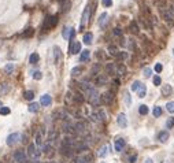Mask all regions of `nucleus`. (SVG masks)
Listing matches in <instances>:
<instances>
[{
    "label": "nucleus",
    "instance_id": "f257e3e1",
    "mask_svg": "<svg viewBox=\"0 0 174 163\" xmlns=\"http://www.w3.org/2000/svg\"><path fill=\"white\" fill-rule=\"evenodd\" d=\"M159 11H160V14L162 16L165 18V21L167 23H170V25H173L174 23V6H165V7L159 8Z\"/></svg>",
    "mask_w": 174,
    "mask_h": 163
},
{
    "label": "nucleus",
    "instance_id": "f03ea898",
    "mask_svg": "<svg viewBox=\"0 0 174 163\" xmlns=\"http://www.w3.org/2000/svg\"><path fill=\"white\" fill-rule=\"evenodd\" d=\"M56 25H58V16L56 15H49L45 18V21H44V26H43V30L47 32L48 29H51V28H55Z\"/></svg>",
    "mask_w": 174,
    "mask_h": 163
},
{
    "label": "nucleus",
    "instance_id": "7ed1b4c3",
    "mask_svg": "<svg viewBox=\"0 0 174 163\" xmlns=\"http://www.w3.org/2000/svg\"><path fill=\"white\" fill-rule=\"evenodd\" d=\"M87 95H88V100H89V103H91L92 106H97V104H99L100 96H99V93H97V91H96L95 88H92Z\"/></svg>",
    "mask_w": 174,
    "mask_h": 163
},
{
    "label": "nucleus",
    "instance_id": "20e7f679",
    "mask_svg": "<svg viewBox=\"0 0 174 163\" xmlns=\"http://www.w3.org/2000/svg\"><path fill=\"white\" fill-rule=\"evenodd\" d=\"M40 151L37 149V147L34 145V144H30L29 145V148H28V156L30 158V159H33V160H37L40 158Z\"/></svg>",
    "mask_w": 174,
    "mask_h": 163
},
{
    "label": "nucleus",
    "instance_id": "39448f33",
    "mask_svg": "<svg viewBox=\"0 0 174 163\" xmlns=\"http://www.w3.org/2000/svg\"><path fill=\"white\" fill-rule=\"evenodd\" d=\"M12 158H14V160H15L16 163H26V158H28V155L25 154L24 149H18V151L14 152Z\"/></svg>",
    "mask_w": 174,
    "mask_h": 163
},
{
    "label": "nucleus",
    "instance_id": "423d86ee",
    "mask_svg": "<svg viewBox=\"0 0 174 163\" xmlns=\"http://www.w3.org/2000/svg\"><path fill=\"white\" fill-rule=\"evenodd\" d=\"M19 139H21V134H19V133H11L7 137L6 143H7L8 147H12V145H15L16 143L19 141Z\"/></svg>",
    "mask_w": 174,
    "mask_h": 163
},
{
    "label": "nucleus",
    "instance_id": "0eeeda50",
    "mask_svg": "<svg viewBox=\"0 0 174 163\" xmlns=\"http://www.w3.org/2000/svg\"><path fill=\"white\" fill-rule=\"evenodd\" d=\"M100 100H102V103L103 104H110L111 101L114 100V96H112V92H104L102 96H100Z\"/></svg>",
    "mask_w": 174,
    "mask_h": 163
},
{
    "label": "nucleus",
    "instance_id": "6e6552de",
    "mask_svg": "<svg viewBox=\"0 0 174 163\" xmlns=\"http://www.w3.org/2000/svg\"><path fill=\"white\" fill-rule=\"evenodd\" d=\"M117 124H118V126H121V128H126L127 126V118L123 112H119L118 114V116H117Z\"/></svg>",
    "mask_w": 174,
    "mask_h": 163
},
{
    "label": "nucleus",
    "instance_id": "1a4fd4ad",
    "mask_svg": "<svg viewBox=\"0 0 174 163\" xmlns=\"http://www.w3.org/2000/svg\"><path fill=\"white\" fill-rule=\"evenodd\" d=\"M81 52V43L79 41H73L70 44V54L71 55H77Z\"/></svg>",
    "mask_w": 174,
    "mask_h": 163
},
{
    "label": "nucleus",
    "instance_id": "9d476101",
    "mask_svg": "<svg viewBox=\"0 0 174 163\" xmlns=\"http://www.w3.org/2000/svg\"><path fill=\"white\" fill-rule=\"evenodd\" d=\"M114 147H115V151H117V152H122V149L125 148V140L122 139V137L115 139V144H114Z\"/></svg>",
    "mask_w": 174,
    "mask_h": 163
},
{
    "label": "nucleus",
    "instance_id": "9b49d317",
    "mask_svg": "<svg viewBox=\"0 0 174 163\" xmlns=\"http://www.w3.org/2000/svg\"><path fill=\"white\" fill-rule=\"evenodd\" d=\"M89 14H91V7L87 6L85 10H84V12H82V21H81V29H84V26H85V23L88 22V18H89Z\"/></svg>",
    "mask_w": 174,
    "mask_h": 163
},
{
    "label": "nucleus",
    "instance_id": "f8f14e48",
    "mask_svg": "<svg viewBox=\"0 0 174 163\" xmlns=\"http://www.w3.org/2000/svg\"><path fill=\"white\" fill-rule=\"evenodd\" d=\"M51 103H52V99H51V96L49 95H43L41 96V99H40V104L41 106H44V107H47V106H51Z\"/></svg>",
    "mask_w": 174,
    "mask_h": 163
},
{
    "label": "nucleus",
    "instance_id": "ddd939ff",
    "mask_svg": "<svg viewBox=\"0 0 174 163\" xmlns=\"http://www.w3.org/2000/svg\"><path fill=\"white\" fill-rule=\"evenodd\" d=\"M171 92H173V88H171V85H169V84L162 85V88H160V93H162V96H170Z\"/></svg>",
    "mask_w": 174,
    "mask_h": 163
},
{
    "label": "nucleus",
    "instance_id": "4468645a",
    "mask_svg": "<svg viewBox=\"0 0 174 163\" xmlns=\"http://www.w3.org/2000/svg\"><path fill=\"white\" fill-rule=\"evenodd\" d=\"M106 82H107V77H106V76H103V74L96 76V78H95V84L96 85L103 86V85H106Z\"/></svg>",
    "mask_w": 174,
    "mask_h": 163
},
{
    "label": "nucleus",
    "instance_id": "2eb2a0df",
    "mask_svg": "<svg viewBox=\"0 0 174 163\" xmlns=\"http://www.w3.org/2000/svg\"><path fill=\"white\" fill-rule=\"evenodd\" d=\"M60 56H62L60 48L55 45L54 47V62H55V64H58V63L60 62Z\"/></svg>",
    "mask_w": 174,
    "mask_h": 163
},
{
    "label": "nucleus",
    "instance_id": "dca6fc26",
    "mask_svg": "<svg viewBox=\"0 0 174 163\" xmlns=\"http://www.w3.org/2000/svg\"><path fill=\"white\" fill-rule=\"evenodd\" d=\"M106 71L111 74V76H114V74H117V67H115V63H107L106 64Z\"/></svg>",
    "mask_w": 174,
    "mask_h": 163
},
{
    "label": "nucleus",
    "instance_id": "f3484780",
    "mask_svg": "<svg viewBox=\"0 0 174 163\" xmlns=\"http://www.w3.org/2000/svg\"><path fill=\"white\" fill-rule=\"evenodd\" d=\"M136 92H137V95H139V97H140V99L145 97V95H147V86L144 85V84H141V85H140V88H139Z\"/></svg>",
    "mask_w": 174,
    "mask_h": 163
},
{
    "label": "nucleus",
    "instance_id": "a211bd4d",
    "mask_svg": "<svg viewBox=\"0 0 174 163\" xmlns=\"http://www.w3.org/2000/svg\"><path fill=\"white\" fill-rule=\"evenodd\" d=\"M115 67H117V74H119V76H125L126 74V67L122 63H117Z\"/></svg>",
    "mask_w": 174,
    "mask_h": 163
},
{
    "label": "nucleus",
    "instance_id": "6ab92c4d",
    "mask_svg": "<svg viewBox=\"0 0 174 163\" xmlns=\"http://www.w3.org/2000/svg\"><path fill=\"white\" fill-rule=\"evenodd\" d=\"M107 18H108V14H107V12H103V14L100 15V18H99V26H100V28H104V26H106Z\"/></svg>",
    "mask_w": 174,
    "mask_h": 163
},
{
    "label": "nucleus",
    "instance_id": "aec40b11",
    "mask_svg": "<svg viewBox=\"0 0 174 163\" xmlns=\"http://www.w3.org/2000/svg\"><path fill=\"white\" fill-rule=\"evenodd\" d=\"M40 60V55L37 52H33L30 56H29V63L30 64H36V63H39Z\"/></svg>",
    "mask_w": 174,
    "mask_h": 163
},
{
    "label": "nucleus",
    "instance_id": "412c9836",
    "mask_svg": "<svg viewBox=\"0 0 174 163\" xmlns=\"http://www.w3.org/2000/svg\"><path fill=\"white\" fill-rule=\"evenodd\" d=\"M92 39H93V34H92L91 32H88V33H85V34H84V39H82V41H84L87 45H89V44L92 43Z\"/></svg>",
    "mask_w": 174,
    "mask_h": 163
},
{
    "label": "nucleus",
    "instance_id": "4be33fe9",
    "mask_svg": "<svg viewBox=\"0 0 174 163\" xmlns=\"http://www.w3.org/2000/svg\"><path fill=\"white\" fill-rule=\"evenodd\" d=\"M158 139H159V141H162V143H166L167 140H169V132H166V130L160 132L158 134Z\"/></svg>",
    "mask_w": 174,
    "mask_h": 163
},
{
    "label": "nucleus",
    "instance_id": "5701e85b",
    "mask_svg": "<svg viewBox=\"0 0 174 163\" xmlns=\"http://www.w3.org/2000/svg\"><path fill=\"white\" fill-rule=\"evenodd\" d=\"M129 29H130V32H132L133 34H139V25H137V22H136V21H132V22H130Z\"/></svg>",
    "mask_w": 174,
    "mask_h": 163
},
{
    "label": "nucleus",
    "instance_id": "b1692460",
    "mask_svg": "<svg viewBox=\"0 0 174 163\" xmlns=\"http://www.w3.org/2000/svg\"><path fill=\"white\" fill-rule=\"evenodd\" d=\"M28 110H29V112H37L40 110V103H30Z\"/></svg>",
    "mask_w": 174,
    "mask_h": 163
},
{
    "label": "nucleus",
    "instance_id": "393cba45",
    "mask_svg": "<svg viewBox=\"0 0 174 163\" xmlns=\"http://www.w3.org/2000/svg\"><path fill=\"white\" fill-rule=\"evenodd\" d=\"M107 154H108V145L106 144V145H103V147H102V148H100V149H99V152H97V155L100 156V158H104V156L107 155Z\"/></svg>",
    "mask_w": 174,
    "mask_h": 163
},
{
    "label": "nucleus",
    "instance_id": "a878e982",
    "mask_svg": "<svg viewBox=\"0 0 174 163\" xmlns=\"http://www.w3.org/2000/svg\"><path fill=\"white\" fill-rule=\"evenodd\" d=\"M89 51L88 49H85L84 52H81V56H79V62H88L89 60Z\"/></svg>",
    "mask_w": 174,
    "mask_h": 163
},
{
    "label": "nucleus",
    "instance_id": "bb28decb",
    "mask_svg": "<svg viewBox=\"0 0 174 163\" xmlns=\"http://www.w3.org/2000/svg\"><path fill=\"white\" fill-rule=\"evenodd\" d=\"M81 73H82V67L81 66H77V67H73L71 69V76L73 77H78Z\"/></svg>",
    "mask_w": 174,
    "mask_h": 163
},
{
    "label": "nucleus",
    "instance_id": "cd10ccee",
    "mask_svg": "<svg viewBox=\"0 0 174 163\" xmlns=\"http://www.w3.org/2000/svg\"><path fill=\"white\" fill-rule=\"evenodd\" d=\"M74 148H76V151H84V149H87L88 145L84 143V141H79V143H77L76 145H74Z\"/></svg>",
    "mask_w": 174,
    "mask_h": 163
},
{
    "label": "nucleus",
    "instance_id": "c85d7f7f",
    "mask_svg": "<svg viewBox=\"0 0 174 163\" xmlns=\"http://www.w3.org/2000/svg\"><path fill=\"white\" fill-rule=\"evenodd\" d=\"M85 128H87V126H85V124H84V122H78V124H76L74 125V129H76V130H77V132H85Z\"/></svg>",
    "mask_w": 174,
    "mask_h": 163
},
{
    "label": "nucleus",
    "instance_id": "c756f323",
    "mask_svg": "<svg viewBox=\"0 0 174 163\" xmlns=\"http://www.w3.org/2000/svg\"><path fill=\"white\" fill-rule=\"evenodd\" d=\"M91 160V156H78L76 159V163H89Z\"/></svg>",
    "mask_w": 174,
    "mask_h": 163
},
{
    "label": "nucleus",
    "instance_id": "7c9ffc66",
    "mask_svg": "<svg viewBox=\"0 0 174 163\" xmlns=\"http://www.w3.org/2000/svg\"><path fill=\"white\" fill-rule=\"evenodd\" d=\"M24 97L26 100H33V99H34V92H33V91H26V92L24 93Z\"/></svg>",
    "mask_w": 174,
    "mask_h": 163
},
{
    "label": "nucleus",
    "instance_id": "2f4dec72",
    "mask_svg": "<svg viewBox=\"0 0 174 163\" xmlns=\"http://www.w3.org/2000/svg\"><path fill=\"white\" fill-rule=\"evenodd\" d=\"M108 52H110V55H112V56H117V55L119 54L118 48H117L115 45H110V47H108Z\"/></svg>",
    "mask_w": 174,
    "mask_h": 163
},
{
    "label": "nucleus",
    "instance_id": "473e14b6",
    "mask_svg": "<svg viewBox=\"0 0 174 163\" xmlns=\"http://www.w3.org/2000/svg\"><path fill=\"white\" fill-rule=\"evenodd\" d=\"M33 33H34V29H33V28H28V29L22 33V36H24V37H32Z\"/></svg>",
    "mask_w": 174,
    "mask_h": 163
},
{
    "label": "nucleus",
    "instance_id": "72a5a7b5",
    "mask_svg": "<svg viewBox=\"0 0 174 163\" xmlns=\"http://www.w3.org/2000/svg\"><path fill=\"white\" fill-rule=\"evenodd\" d=\"M139 112H140L141 115H147V114H148V107H147L145 104H141V106L139 107Z\"/></svg>",
    "mask_w": 174,
    "mask_h": 163
},
{
    "label": "nucleus",
    "instance_id": "f704fd0d",
    "mask_svg": "<svg viewBox=\"0 0 174 163\" xmlns=\"http://www.w3.org/2000/svg\"><path fill=\"white\" fill-rule=\"evenodd\" d=\"M70 30H71V28H64L63 30H62V36H63V39H69L70 37Z\"/></svg>",
    "mask_w": 174,
    "mask_h": 163
},
{
    "label": "nucleus",
    "instance_id": "c9c22d12",
    "mask_svg": "<svg viewBox=\"0 0 174 163\" xmlns=\"http://www.w3.org/2000/svg\"><path fill=\"white\" fill-rule=\"evenodd\" d=\"M166 110L170 114H174V101H169L166 104Z\"/></svg>",
    "mask_w": 174,
    "mask_h": 163
},
{
    "label": "nucleus",
    "instance_id": "e433bc0d",
    "mask_svg": "<svg viewBox=\"0 0 174 163\" xmlns=\"http://www.w3.org/2000/svg\"><path fill=\"white\" fill-rule=\"evenodd\" d=\"M70 6H71V3L69 1V0H66V1H64V4L62 6V12H67V11L70 10Z\"/></svg>",
    "mask_w": 174,
    "mask_h": 163
},
{
    "label": "nucleus",
    "instance_id": "4c0bfd02",
    "mask_svg": "<svg viewBox=\"0 0 174 163\" xmlns=\"http://www.w3.org/2000/svg\"><path fill=\"white\" fill-rule=\"evenodd\" d=\"M36 145H37V147L43 145V137H41V133H36Z\"/></svg>",
    "mask_w": 174,
    "mask_h": 163
},
{
    "label": "nucleus",
    "instance_id": "58836bf2",
    "mask_svg": "<svg viewBox=\"0 0 174 163\" xmlns=\"http://www.w3.org/2000/svg\"><path fill=\"white\" fill-rule=\"evenodd\" d=\"M73 99L77 101V103H82V101H84V96H82L81 93H76V95L73 96Z\"/></svg>",
    "mask_w": 174,
    "mask_h": 163
},
{
    "label": "nucleus",
    "instance_id": "ea45409f",
    "mask_svg": "<svg viewBox=\"0 0 174 163\" xmlns=\"http://www.w3.org/2000/svg\"><path fill=\"white\" fill-rule=\"evenodd\" d=\"M117 56H118L121 60H126L127 58H129V54H127V52H125V51H122V52H119Z\"/></svg>",
    "mask_w": 174,
    "mask_h": 163
},
{
    "label": "nucleus",
    "instance_id": "a19ab883",
    "mask_svg": "<svg viewBox=\"0 0 174 163\" xmlns=\"http://www.w3.org/2000/svg\"><path fill=\"white\" fill-rule=\"evenodd\" d=\"M4 70H6V73H7V74H11V73H12V70H14V64H12V63H8V64H6Z\"/></svg>",
    "mask_w": 174,
    "mask_h": 163
},
{
    "label": "nucleus",
    "instance_id": "79ce46f5",
    "mask_svg": "<svg viewBox=\"0 0 174 163\" xmlns=\"http://www.w3.org/2000/svg\"><path fill=\"white\" fill-rule=\"evenodd\" d=\"M97 114H99L100 121H106V119H107V115H106V111H104V110H99V111H97Z\"/></svg>",
    "mask_w": 174,
    "mask_h": 163
},
{
    "label": "nucleus",
    "instance_id": "37998d69",
    "mask_svg": "<svg viewBox=\"0 0 174 163\" xmlns=\"http://www.w3.org/2000/svg\"><path fill=\"white\" fill-rule=\"evenodd\" d=\"M152 81H154V85L155 86H160V84H162V80H160L159 76H155V77L152 78Z\"/></svg>",
    "mask_w": 174,
    "mask_h": 163
},
{
    "label": "nucleus",
    "instance_id": "c03bdc74",
    "mask_svg": "<svg viewBox=\"0 0 174 163\" xmlns=\"http://www.w3.org/2000/svg\"><path fill=\"white\" fill-rule=\"evenodd\" d=\"M152 114H154V116H156V118H158V116H160V115H162V108H160V107H155V108H154V111H152Z\"/></svg>",
    "mask_w": 174,
    "mask_h": 163
},
{
    "label": "nucleus",
    "instance_id": "a18cd8bd",
    "mask_svg": "<svg viewBox=\"0 0 174 163\" xmlns=\"http://www.w3.org/2000/svg\"><path fill=\"white\" fill-rule=\"evenodd\" d=\"M11 112V110L8 108V107H1L0 108V115H8Z\"/></svg>",
    "mask_w": 174,
    "mask_h": 163
},
{
    "label": "nucleus",
    "instance_id": "49530a36",
    "mask_svg": "<svg viewBox=\"0 0 174 163\" xmlns=\"http://www.w3.org/2000/svg\"><path fill=\"white\" fill-rule=\"evenodd\" d=\"M58 137V133L55 132V130H51L49 132V136H48V139H49V141H54V140Z\"/></svg>",
    "mask_w": 174,
    "mask_h": 163
},
{
    "label": "nucleus",
    "instance_id": "de8ad7c7",
    "mask_svg": "<svg viewBox=\"0 0 174 163\" xmlns=\"http://www.w3.org/2000/svg\"><path fill=\"white\" fill-rule=\"evenodd\" d=\"M173 126H174V118H169L166 122V128L167 129H171Z\"/></svg>",
    "mask_w": 174,
    "mask_h": 163
},
{
    "label": "nucleus",
    "instance_id": "09e8293b",
    "mask_svg": "<svg viewBox=\"0 0 174 163\" xmlns=\"http://www.w3.org/2000/svg\"><path fill=\"white\" fill-rule=\"evenodd\" d=\"M152 76V69H150V67H145L144 69V77H151Z\"/></svg>",
    "mask_w": 174,
    "mask_h": 163
},
{
    "label": "nucleus",
    "instance_id": "8fccbe9b",
    "mask_svg": "<svg viewBox=\"0 0 174 163\" xmlns=\"http://www.w3.org/2000/svg\"><path fill=\"white\" fill-rule=\"evenodd\" d=\"M33 78H34V80H41V78H43V73L39 71V70L34 71V73H33Z\"/></svg>",
    "mask_w": 174,
    "mask_h": 163
},
{
    "label": "nucleus",
    "instance_id": "3c124183",
    "mask_svg": "<svg viewBox=\"0 0 174 163\" xmlns=\"http://www.w3.org/2000/svg\"><path fill=\"white\" fill-rule=\"evenodd\" d=\"M91 119H92L93 122H99V121H100L99 114H97V112H92V114H91Z\"/></svg>",
    "mask_w": 174,
    "mask_h": 163
},
{
    "label": "nucleus",
    "instance_id": "603ef678",
    "mask_svg": "<svg viewBox=\"0 0 174 163\" xmlns=\"http://www.w3.org/2000/svg\"><path fill=\"white\" fill-rule=\"evenodd\" d=\"M140 85H141L140 81H135V82L132 84V91H137V89L140 88Z\"/></svg>",
    "mask_w": 174,
    "mask_h": 163
},
{
    "label": "nucleus",
    "instance_id": "864d4df0",
    "mask_svg": "<svg viewBox=\"0 0 174 163\" xmlns=\"http://www.w3.org/2000/svg\"><path fill=\"white\" fill-rule=\"evenodd\" d=\"M102 4L104 7H111L112 6V0H102Z\"/></svg>",
    "mask_w": 174,
    "mask_h": 163
},
{
    "label": "nucleus",
    "instance_id": "5fc2aeb1",
    "mask_svg": "<svg viewBox=\"0 0 174 163\" xmlns=\"http://www.w3.org/2000/svg\"><path fill=\"white\" fill-rule=\"evenodd\" d=\"M125 103H126L127 106H130V104H132V97H130V95H129V93L125 95Z\"/></svg>",
    "mask_w": 174,
    "mask_h": 163
},
{
    "label": "nucleus",
    "instance_id": "6e6d98bb",
    "mask_svg": "<svg viewBox=\"0 0 174 163\" xmlns=\"http://www.w3.org/2000/svg\"><path fill=\"white\" fill-rule=\"evenodd\" d=\"M162 70H163V66H162L160 63H156V64H155V71H156V73H160Z\"/></svg>",
    "mask_w": 174,
    "mask_h": 163
},
{
    "label": "nucleus",
    "instance_id": "4d7b16f0",
    "mask_svg": "<svg viewBox=\"0 0 174 163\" xmlns=\"http://www.w3.org/2000/svg\"><path fill=\"white\" fill-rule=\"evenodd\" d=\"M114 34H115V36H119V37H121V36H122V32H121V29H118V28H115V29H114Z\"/></svg>",
    "mask_w": 174,
    "mask_h": 163
},
{
    "label": "nucleus",
    "instance_id": "13d9d810",
    "mask_svg": "<svg viewBox=\"0 0 174 163\" xmlns=\"http://www.w3.org/2000/svg\"><path fill=\"white\" fill-rule=\"evenodd\" d=\"M136 159H137V156H136V155H132L130 158H129L127 163H135V162H136Z\"/></svg>",
    "mask_w": 174,
    "mask_h": 163
},
{
    "label": "nucleus",
    "instance_id": "bf43d9fd",
    "mask_svg": "<svg viewBox=\"0 0 174 163\" xmlns=\"http://www.w3.org/2000/svg\"><path fill=\"white\" fill-rule=\"evenodd\" d=\"M129 48H130V49L135 48V40H129Z\"/></svg>",
    "mask_w": 174,
    "mask_h": 163
},
{
    "label": "nucleus",
    "instance_id": "052dcab7",
    "mask_svg": "<svg viewBox=\"0 0 174 163\" xmlns=\"http://www.w3.org/2000/svg\"><path fill=\"white\" fill-rule=\"evenodd\" d=\"M112 84H114V85H115V86H117V88H118V86H119V84H121V81H119L118 78H115V80L112 81Z\"/></svg>",
    "mask_w": 174,
    "mask_h": 163
},
{
    "label": "nucleus",
    "instance_id": "680f3d73",
    "mask_svg": "<svg viewBox=\"0 0 174 163\" xmlns=\"http://www.w3.org/2000/svg\"><path fill=\"white\" fill-rule=\"evenodd\" d=\"M144 163H154V162H152V159H145Z\"/></svg>",
    "mask_w": 174,
    "mask_h": 163
},
{
    "label": "nucleus",
    "instance_id": "e2e57ef3",
    "mask_svg": "<svg viewBox=\"0 0 174 163\" xmlns=\"http://www.w3.org/2000/svg\"><path fill=\"white\" fill-rule=\"evenodd\" d=\"M49 163H56V162H49Z\"/></svg>",
    "mask_w": 174,
    "mask_h": 163
},
{
    "label": "nucleus",
    "instance_id": "0e129e2a",
    "mask_svg": "<svg viewBox=\"0 0 174 163\" xmlns=\"http://www.w3.org/2000/svg\"><path fill=\"white\" fill-rule=\"evenodd\" d=\"M102 163H106V162H102Z\"/></svg>",
    "mask_w": 174,
    "mask_h": 163
},
{
    "label": "nucleus",
    "instance_id": "69168bd1",
    "mask_svg": "<svg viewBox=\"0 0 174 163\" xmlns=\"http://www.w3.org/2000/svg\"><path fill=\"white\" fill-rule=\"evenodd\" d=\"M173 54H174V52H173Z\"/></svg>",
    "mask_w": 174,
    "mask_h": 163
}]
</instances>
